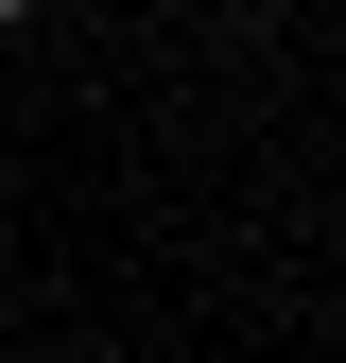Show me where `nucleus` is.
<instances>
[{"mask_svg":"<svg viewBox=\"0 0 346 363\" xmlns=\"http://www.w3.org/2000/svg\"><path fill=\"white\" fill-rule=\"evenodd\" d=\"M0 18H35V0H0Z\"/></svg>","mask_w":346,"mask_h":363,"instance_id":"f257e3e1","label":"nucleus"},{"mask_svg":"<svg viewBox=\"0 0 346 363\" xmlns=\"http://www.w3.org/2000/svg\"><path fill=\"white\" fill-rule=\"evenodd\" d=\"M0 191H18V173H0Z\"/></svg>","mask_w":346,"mask_h":363,"instance_id":"f03ea898","label":"nucleus"}]
</instances>
